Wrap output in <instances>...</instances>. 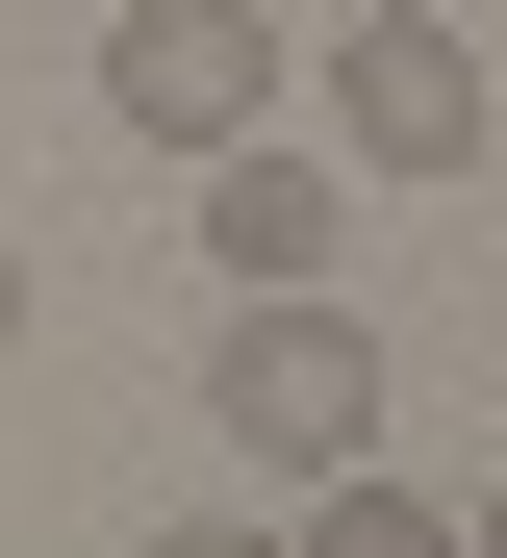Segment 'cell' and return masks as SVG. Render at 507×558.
Here are the masks:
<instances>
[{"label": "cell", "instance_id": "cell-7", "mask_svg": "<svg viewBox=\"0 0 507 558\" xmlns=\"http://www.w3.org/2000/svg\"><path fill=\"white\" fill-rule=\"evenodd\" d=\"M457 558H507V483H482V508H457Z\"/></svg>", "mask_w": 507, "mask_h": 558}, {"label": "cell", "instance_id": "cell-5", "mask_svg": "<svg viewBox=\"0 0 507 558\" xmlns=\"http://www.w3.org/2000/svg\"><path fill=\"white\" fill-rule=\"evenodd\" d=\"M279 558H457V508L406 483V457H355V483H304V508H279Z\"/></svg>", "mask_w": 507, "mask_h": 558}, {"label": "cell", "instance_id": "cell-1", "mask_svg": "<svg viewBox=\"0 0 507 558\" xmlns=\"http://www.w3.org/2000/svg\"><path fill=\"white\" fill-rule=\"evenodd\" d=\"M381 407H406V381H381V330L330 305V279H279V305H229V330H203V432H229L279 508H304V483H355V457H381Z\"/></svg>", "mask_w": 507, "mask_h": 558}, {"label": "cell", "instance_id": "cell-8", "mask_svg": "<svg viewBox=\"0 0 507 558\" xmlns=\"http://www.w3.org/2000/svg\"><path fill=\"white\" fill-rule=\"evenodd\" d=\"M0 330H26V229H0Z\"/></svg>", "mask_w": 507, "mask_h": 558}, {"label": "cell", "instance_id": "cell-9", "mask_svg": "<svg viewBox=\"0 0 507 558\" xmlns=\"http://www.w3.org/2000/svg\"><path fill=\"white\" fill-rule=\"evenodd\" d=\"M482 178H507V153H482Z\"/></svg>", "mask_w": 507, "mask_h": 558}, {"label": "cell", "instance_id": "cell-2", "mask_svg": "<svg viewBox=\"0 0 507 558\" xmlns=\"http://www.w3.org/2000/svg\"><path fill=\"white\" fill-rule=\"evenodd\" d=\"M330 153H355V178H482V153H507L457 0H355V26H330Z\"/></svg>", "mask_w": 507, "mask_h": 558}, {"label": "cell", "instance_id": "cell-3", "mask_svg": "<svg viewBox=\"0 0 507 558\" xmlns=\"http://www.w3.org/2000/svg\"><path fill=\"white\" fill-rule=\"evenodd\" d=\"M101 128H153V153L279 128V0H128L101 26Z\"/></svg>", "mask_w": 507, "mask_h": 558}, {"label": "cell", "instance_id": "cell-4", "mask_svg": "<svg viewBox=\"0 0 507 558\" xmlns=\"http://www.w3.org/2000/svg\"><path fill=\"white\" fill-rule=\"evenodd\" d=\"M330 254H355V153H279V128L203 153V279H229V305H279V279H330Z\"/></svg>", "mask_w": 507, "mask_h": 558}, {"label": "cell", "instance_id": "cell-6", "mask_svg": "<svg viewBox=\"0 0 507 558\" xmlns=\"http://www.w3.org/2000/svg\"><path fill=\"white\" fill-rule=\"evenodd\" d=\"M128 558H279V533H203V508H178V533H128Z\"/></svg>", "mask_w": 507, "mask_h": 558}]
</instances>
